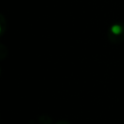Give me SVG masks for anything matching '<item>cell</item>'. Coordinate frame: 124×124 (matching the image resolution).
<instances>
[{
	"label": "cell",
	"mask_w": 124,
	"mask_h": 124,
	"mask_svg": "<svg viewBox=\"0 0 124 124\" xmlns=\"http://www.w3.org/2000/svg\"><path fill=\"white\" fill-rule=\"evenodd\" d=\"M5 29H6V21H5L4 16L0 14V36L4 33Z\"/></svg>",
	"instance_id": "obj_1"
},
{
	"label": "cell",
	"mask_w": 124,
	"mask_h": 124,
	"mask_svg": "<svg viewBox=\"0 0 124 124\" xmlns=\"http://www.w3.org/2000/svg\"><path fill=\"white\" fill-rule=\"evenodd\" d=\"M6 53H7L6 48L2 45H0V59H3L6 56Z\"/></svg>",
	"instance_id": "obj_2"
},
{
	"label": "cell",
	"mask_w": 124,
	"mask_h": 124,
	"mask_svg": "<svg viewBox=\"0 0 124 124\" xmlns=\"http://www.w3.org/2000/svg\"><path fill=\"white\" fill-rule=\"evenodd\" d=\"M56 124H68L67 122H64V121H60V122H58V123H56Z\"/></svg>",
	"instance_id": "obj_3"
}]
</instances>
